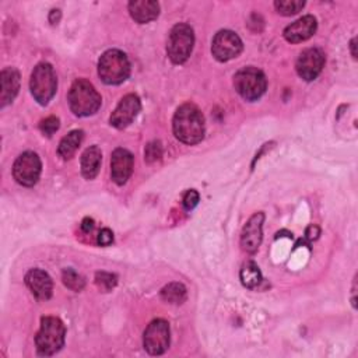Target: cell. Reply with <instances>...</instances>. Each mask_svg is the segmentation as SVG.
<instances>
[{
  "label": "cell",
  "mask_w": 358,
  "mask_h": 358,
  "mask_svg": "<svg viewBox=\"0 0 358 358\" xmlns=\"http://www.w3.org/2000/svg\"><path fill=\"white\" fill-rule=\"evenodd\" d=\"M102 152L99 147L91 145L81 155V173L85 179H94L101 168Z\"/></svg>",
  "instance_id": "19"
},
{
  "label": "cell",
  "mask_w": 358,
  "mask_h": 358,
  "mask_svg": "<svg viewBox=\"0 0 358 358\" xmlns=\"http://www.w3.org/2000/svg\"><path fill=\"white\" fill-rule=\"evenodd\" d=\"M133 172V155L126 148H116L110 158V176L116 185L127 182Z\"/></svg>",
  "instance_id": "14"
},
{
  "label": "cell",
  "mask_w": 358,
  "mask_h": 358,
  "mask_svg": "<svg viewBox=\"0 0 358 358\" xmlns=\"http://www.w3.org/2000/svg\"><path fill=\"white\" fill-rule=\"evenodd\" d=\"M162 155V145L159 141H151L144 148V159L151 164L159 159Z\"/></svg>",
  "instance_id": "26"
},
{
  "label": "cell",
  "mask_w": 358,
  "mask_h": 358,
  "mask_svg": "<svg viewBox=\"0 0 358 358\" xmlns=\"http://www.w3.org/2000/svg\"><path fill=\"white\" fill-rule=\"evenodd\" d=\"M194 43V34L190 25L180 22L172 27L168 38L166 52L172 63L182 64L185 63L193 49Z\"/></svg>",
  "instance_id": "7"
},
{
  "label": "cell",
  "mask_w": 358,
  "mask_h": 358,
  "mask_svg": "<svg viewBox=\"0 0 358 358\" xmlns=\"http://www.w3.org/2000/svg\"><path fill=\"white\" fill-rule=\"evenodd\" d=\"M186 295H187V291L182 282H169L161 289V298L168 303H175V305L183 303L186 299Z\"/></svg>",
  "instance_id": "21"
},
{
  "label": "cell",
  "mask_w": 358,
  "mask_h": 358,
  "mask_svg": "<svg viewBox=\"0 0 358 358\" xmlns=\"http://www.w3.org/2000/svg\"><path fill=\"white\" fill-rule=\"evenodd\" d=\"M1 81V91H0V106L4 108L6 105L11 103L18 94L20 90V73L13 69L7 67L0 73Z\"/></svg>",
  "instance_id": "17"
},
{
  "label": "cell",
  "mask_w": 358,
  "mask_h": 358,
  "mask_svg": "<svg viewBox=\"0 0 358 358\" xmlns=\"http://www.w3.org/2000/svg\"><path fill=\"white\" fill-rule=\"evenodd\" d=\"M169 341H171V330L166 320L155 319L147 326L143 337V344L148 354L151 355L164 354L169 347Z\"/></svg>",
  "instance_id": "8"
},
{
  "label": "cell",
  "mask_w": 358,
  "mask_h": 358,
  "mask_svg": "<svg viewBox=\"0 0 358 358\" xmlns=\"http://www.w3.org/2000/svg\"><path fill=\"white\" fill-rule=\"evenodd\" d=\"M324 66V53L319 48L305 49L295 64L296 73L305 81L315 80Z\"/></svg>",
  "instance_id": "11"
},
{
  "label": "cell",
  "mask_w": 358,
  "mask_h": 358,
  "mask_svg": "<svg viewBox=\"0 0 358 358\" xmlns=\"http://www.w3.org/2000/svg\"><path fill=\"white\" fill-rule=\"evenodd\" d=\"M140 108H141V103L136 94L124 95L109 117L110 124L116 129L127 127L138 115Z\"/></svg>",
  "instance_id": "12"
},
{
  "label": "cell",
  "mask_w": 358,
  "mask_h": 358,
  "mask_svg": "<svg viewBox=\"0 0 358 358\" xmlns=\"http://www.w3.org/2000/svg\"><path fill=\"white\" fill-rule=\"evenodd\" d=\"M175 137L185 144H196L204 136V116L193 103L180 105L172 119Z\"/></svg>",
  "instance_id": "1"
},
{
  "label": "cell",
  "mask_w": 358,
  "mask_h": 358,
  "mask_svg": "<svg viewBox=\"0 0 358 358\" xmlns=\"http://www.w3.org/2000/svg\"><path fill=\"white\" fill-rule=\"evenodd\" d=\"M32 96L41 103L46 105L55 95L57 88V78L52 64L39 63L34 67L29 80Z\"/></svg>",
  "instance_id": "6"
},
{
  "label": "cell",
  "mask_w": 358,
  "mask_h": 358,
  "mask_svg": "<svg viewBox=\"0 0 358 358\" xmlns=\"http://www.w3.org/2000/svg\"><path fill=\"white\" fill-rule=\"evenodd\" d=\"M305 6L302 0H275L274 7L282 15H294L299 13Z\"/></svg>",
  "instance_id": "24"
},
{
  "label": "cell",
  "mask_w": 358,
  "mask_h": 358,
  "mask_svg": "<svg viewBox=\"0 0 358 358\" xmlns=\"http://www.w3.org/2000/svg\"><path fill=\"white\" fill-rule=\"evenodd\" d=\"M317 28V22L316 18L313 15H303L299 20H296L295 22L289 24L282 35L285 38V41L291 42V43H298V42H303L306 39H309Z\"/></svg>",
  "instance_id": "15"
},
{
  "label": "cell",
  "mask_w": 358,
  "mask_h": 358,
  "mask_svg": "<svg viewBox=\"0 0 358 358\" xmlns=\"http://www.w3.org/2000/svg\"><path fill=\"white\" fill-rule=\"evenodd\" d=\"M59 20H60V10H52L49 14L50 24H57Z\"/></svg>",
  "instance_id": "32"
},
{
  "label": "cell",
  "mask_w": 358,
  "mask_h": 358,
  "mask_svg": "<svg viewBox=\"0 0 358 358\" xmlns=\"http://www.w3.org/2000/svg\"><path fill=\"white\" fill-rule=\"evenodd\" d=\"M239 277L246 288H256L262 282V273L255 262H246L241 268Z\"/></svg>",
  "instance_id": "22"
},
{
  "label": "cell",
  "mask_w": 358,
  "mask_h": 358,
  "mask_svg": "<svg viewBox=\"0 0 358 358\" xmlns=\"http://www.w3.org/2000/svg\"><path fill=\"white\" fill-rule=\"evenodd\" d=\"M67 99L71 112L77 116L94 115L102 102V98L95 87L85 78H77L71 84Z\"/></svg>",
  "instance_id": "2"
},
{
  "label": "cell",
  "mask_w": 358,
  "mask_h": 358,
  "mask_svg": "<svg viewBox=\"0 0 358 358\" xmlns=\"http://www.w3.org/2000/svg\"><path fill=\"white\" fill-rule=\"evenodd\" d=\"M319 235H320V228L317 225H315V224L309 225L306 228V231H305V238L308 241H316L319 238Z\"/></svg>",
  "instance_id": "30"
},
{
  "label": "cell",
  "mask_w": 358,
  "mask_h": 358,
  "mask_svg": "<svg viewBox=\"0 0 358 358\" xmlns=\"http://www.w3.org/2000/svg\"><path fill=\"white\" fill-rule=\"evenodd\" d=\"M95 284L98 285V288H101L102 291H110L112 288H115V285L117 284V277L112 273H106V271H98L95 274Z\"/></svg>",
  "instance_id": "25"
},
{
  "label": "cell",
  "mask_w": 358,
  "mask_h": 358,
  "mask_svg": "<svg viewBox=\"0 0 358 358\" xmlns=\"http://www.w3.org/2000/svg\"><path fill=\"white\" fill-rule=\"evenodd\" d=\"M92 228H94V221L91 218H84L81 222V229L84 232H90V231H92Z\"/></svg>",
  "instance_id": "31"
},
{
  "label": "cell",
  "mask_w": 358,
  "mask_h": 358,
  "mask_svg": "<svg viewBox=\"0 0 358 358\" xmlns=\"http://www.w3.org/2000/svg\"><path fill=\"white\" fill-rule=\"evenodd\" d=\"M66 327L59 317L45 316L41 319L39 331L35 336L36 350L41 355L49 357L56 354L64 344Z\"/></svg>",
  "instance_id": "3"
},
{
  "label": "cell",
  "mask_w": 358,
  "mask_h": 358,
  "mask_svg": "<svg viewBox=\"0 0 358 358\" xmlns=\"http://www.w3.org/2000/svg\"><path fill=\"white\" fill-rule=\"evenodd\" d=\"M39 129L45 136L50 137L59 129V119L56 116H49L39 123Z\"/></svg>",
  "instance_id": "27"
},
{
  "label": "cell",
  "mask_w": 358,
  "mask_h": 358,
  "mask_svg": "<svg viewBox=\"0 0 358 358\" xmlns=\"http://www.w3.org/2000/svg\"><path fill=\"white\" fill-rule=\"evenodd\" d=\"M83 138H84V131L83 130H71L67 136H64L60 140L59 148H57L59 155L64 159L71 158L74 155V152L77 151V148L80 147Z\"/></svg>",
  "instance_id": "20"
},
{
  "label": "cell",
  "mask_w": 358,
  "mask_h": 358,
  "mask_svg": "<svg viewBox=\"0 0 358 358\" xmlns=\"http://www.w3.org/2000/svg\"><path fill=\"white\" fill-rule=\"evenodd\" d=\"M234 87L245 101H257L266 91L267 80L264 73L253 66L238 70L234 76Z\"/></svg>",
  "instance_id": "5"
},
{
  "label": "cell",
  "mask_w": 358,
  "mask_h": 358,
  "mask_svg": "<svg viewBox=\"0 0 358 358\" xmlns=\"http://www.w3.org/2000/svg\"><path fill=\"white\" fill-rule=\"evenodd\" d=\"M129 13L138 24H147L159 14V4L152 0H136L129 3Z\"/></svg>",
  "instance_id": "18"
},
{
  "label": "cell",
  "mask_w": 358,
  "mask_h": 358,
  "mask_svg": "<svg viewBox=\"0 0 358 358\" xmlns=\"http://www.w3.org/2000/svg\"><path fill=\"white\" fill-rule=\"evenodd\" d=\"M98 245L101 246H109L113 242V234L109 228H103L98 234Z\"/></svg>",
  "instance_id": "29"
},
{
  "label": "cell",
  "mask_w": 358,
  "mask_h": 358,
  "mask_svg": "<svg viewBox=\"0 0 358 358\" xmlns=\"http://www.w3.org/2000/svg\"><path fill=\"white\" fill-rule=\"evenodd\" d=\"M355 42H357V38H352L351 42H350V49H351V55L354 59H357V52H355Z\"/></svg>",
  "instance_id": "33"
},
{
  "label": "cell",
  "mask_w": 358,
  "mask_h": 358,
  "mask_svg": "<svg viewBox=\"0 0 358 358\" xmlns=\"http://www.w3.org/2000/svg\"><path fill=\"white\" fill-rule=\"evenodd\" d=\"M242 41L234 31L221 29L211 42V53L218 62H228L242 52Z\"/></svg>",
  "instance_id": "10"
},
{
  "label": "cell",
  "mask_w": 358,
  "mask_h": 358,
  "mask_svg": "<svg viewBox=\"0 0 358 358\" xmlns=\"http://www.w3.org/2000/svg\"><path fill=\"white\" fill-rule=\"evenodd\" d=\"M42 171V164L38 154L25 151L17 157L13 165V176L22 186H34Z\"/></svg>",
  "instance_id": "9"
},
{
  "label": "cell",
  "mask_w": 358,
  "mask_h": 358,
  "mask_svg": "<svg viewBox=\"0 0 358 358\" xmlns=\"http://www.w3.org/2000/svg\"><path fill=\"white\" fill-rule=\"evenodd\" d=\"M263 221H264V214L259 211V213H255L245 224L241 234V246L245 252L255 253L259 249L263 238V234H262Z\"/></svg>",
  "instance_id": "13"
},
{
  "label": "cell",
  "mask_w": 358,
  "mask_h": 358,
  "mask_svg": "<svg viewBox=\"0 0 358 358\" xmlns=\"http://www.w3.org/2000/svg\"><path fill=\"white\" fill-rule=\"evenodd\" d=\"M25 284L29 288V291L41 301H46L52 296V278L46 271L41 268H31L25 274Z\"/></svg>",
  "instance_id": "16"
},
{
  "label": "cell",
  "mask_w": 358,
  "mask_h": 358,
  "mask_svg": "<svg viewBox=\"0 0 358 358\" xmlns=\"http://www.w3.org/2000/svg\"><path fill=\"white\" fill-rule=\"evenodd\" d=\"M62 278L63 282L67 288H70L71 291H81L85 285V280L83 275H80L76 270L73 268H64L62 273Z\"/></svg>",
  "instance_id": "23"
},
{
  "label": "cell",
  "mask_w": 358,
  "mask_h": 358,
  "mask_svg": "<svg viewBox=\"0 0 358 358\" xmlns=\"http://www.w3.org/2000/svg\"><path fill=\"white\" fill-rule=\"evenodd\" d=\"M98 76L109 85H117L127 80L130 76V62L127 56L117 49L106 50L99 57Z\"/></svg>",
  "instance_id": "4"
},
{
  "label": "cell",
  "mask_w": 358,
  "mask_h": 358,
  "mask_svg": "<svg viewBox=\"0 0 358 358\" xmlns=\"http://www.w3.org/2000/svg\"><path fill=\"white\" fill-rule=\"evenodd\" d=\"M199 199H200V197H199V193H197L194 189L187 190V192L185 193V196H183V200H182L183 207H185L186 210H193V208L197 206Z\"/></svg>",
  "instance_id": "28"
}]
</instances>
